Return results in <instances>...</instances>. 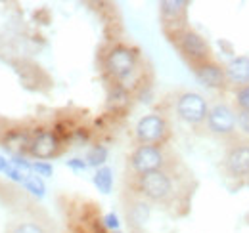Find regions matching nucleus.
<instances>
[{
    "label": "nucleus",
    "mask_w": 249,
    "mask_h": 233,
    "mask_svg": "<svg viewBox=\"0 0 249 233\" xmlns=\"http://www.w3.org/2000/svg\"><path fill=\"white\" fill-rule=\"evenodd\" d=\"M104 69H106V75H109L113 81L124 83L138 69L136 50H132L130 46H124V44H115L113 48L107 50V54L104 58Z\"/></svg>",
    "instance_id": "1"
},
{
    "label": "nucleus",
    "mask_w": 249,
    "mask_h": 233,
    "mask_svg": "<svg viewBox=\"0 0 249 233\" xmlns=\"http://www.w3.org/2000/svg\"><path fill=\"white\" fill-rule=\"evenodd\" d=\"M171 40L177 44L178 52L182 54V58L186 59L192 67L203 63L207 59H213L211 58V46L207 44V40L197 31L184 27L178 33H175L171 36Z\"/></svg>",
    "instance_id": "2"
},
{
    "label": "nucleus",
    "mask_w": 249,
    "mask_h": 233,
    "mask_svg": "<svg viewBox=\"0 0 249 233\" xmlns=\"http://www.w3.org/2000/svg\"><path fill=\"white\" fill-rule=\"evenodd\" d=\"M136 187L140 195L152 203H167L175 195V183L167 170H156L138 176Z\"/></svg>",
    "instance_id": "3"
},
{
    "label": "nucleus",
    "mask_w": 249,
    "mask_h": 233,
    "mask_svg": "<svg viewBox=\"0 0 249 233\" xmlns=\"http://www.w3.org/2000/svg\"><path fill=\"white\" fill-rule=\"evenodd\" d=\"M207 130L224 140H234L238 138V113L228 105V103H215L213 107H209V115H207Z\"/></svg>",
    "instance_id": "4"
},
{
    "label": "nucleus",
    "mask_w": 249,
    "mask_h": 233,
    "mask_svg": "<svg viewBox=\"0 0 249 233\" xmlns=\"http://www.w3.org/2000/svg\"><path fill=\"white\" fill-rule=\"evenodd\" d=\"M134 136L140 146H159L169 136V122L159 113L144 115L134 126Z\"/></svg>",
    "instance_id": "5"
},
{
    "label": "nucleus",
    "mask_w": 249,
    "mask_h": 233,
    "mask_svg": "<svg viewBox=\"0 0 249 233\" xmlns=\"http://www.w3.org/2000/svg\"><path fill=\"white\" fill-rule=\"evenodd\" d=\"M177 115L192 126L205 122L209 115L207 100L197 92H182L177 100Z\"/></svg>",
    "instance_id": "6"
},
{
    "label": "nucleus",
    "mask_w": 249,
    "mask_h": 233,
    "mask_svg": "<svg viewBox=\"0 0 249 233\" xmlns=\"http://www.w3.org/2000/svg\"><path fill=\"white\" fill-rule=\"evenodd\" d=\"M224 168L236 180L249 178V142L234 138L228 144L224 155Z\"/></svg>",
    "instance_id": "7"
},
{
    "label": "nucleus",
    "mask_w": 249,
    "mask_h": 233,
    "mask_svg": "<svg viewBox=\"0 0 249 233\" xmlns=\"http://www.w3.org/2000/svg\"><path fill=\"white\" fill-rule=\"evenodd\" d=\"M130 168L138 176L163 170L165 153L159 146H138L130 153Z\"/></svg>",
    "instance_id": "8"
},
{
    "label": "nucleus",
    "mask_w": 249,
    "mask_h": 233,
    "mask_svg": "<svg viewBox=\"0 0 249 233\" xmlns=\"http://www.w3.org/2000/svg\"><path fill=\"white\" fill-rule=\"evenodd\" d=\"M60 149H62V140L58 138L54 130H40L33 136L29 153L38 161H46V159L56 157Z\"/></svg>",
    "instance_id": "9"
},
{
    "label": "nucleus",
    "mask_w": 249,
    "mask_h": 233,
    "mask_svg": "<svg viewBox=\"0 0 249 233\" xmlns=\"http://www.w3.org/2000/svg\"><path fill=\"white\" fill-rule=\"evenodd\" d=\"M192 71H194L196 79L203 86L211 88V90H222V88L228 84L224 67L220 63H217L215 59H207V61H203L199 65H194Z\"/></svg>",
    "instance_id": "10"
},
{
    "label": "nucleus",
    "mask_w": 249,
    "mask_h": 233,
    "mask_svg": "<svg viewBox=\"0 0 249 233\" xmlns=\"http://www.w3.org/2000/svg\"><path fill=\"white\" fill-rule=\"evenodd\" d=\"M186 2L182 0H165L159 4L161 10V17L165 23V31L169 36H173L175 33L184 29V21H186Z\"/></svg>",
    "instance_id": "11"
},
{
    "label": "nucleus",
    "mask_w": 249,
    "mask_h": 233,
    "mask_svg": "<svg viewBox=\"0 0 249 233\" xmlns=\"http://www.w3.org/2000/svg\"><path fill=\"white\" fill-rule=\"evenodd\" d=\"M226 81L238 88L249 84V56H238L234 58L226 67Z\"/></svg>",
    "instance_id": "12"
},
{
    "label": "nucleus",
    "mask_w": 249,
    "mask_h": 233,
    "mask_svg": "<svg viewBox=\"0 0 249 233\" xmlns=\"http://www.w3.org/2000/svg\"><path fill=\"white\" fill-rule=\"evenodd\" d=\"M33 136L27 132V130H21V128H16V130H8L2 138V146L6 149H10L14 155H19L23 149L29 151V146H31Z\"/></svg>",
    "instance_id": "13"
},
{
    "label": "nucleus",
    "mask_w": 249,
    "mask_h": 233,
    "mask_svg": "<svg viewBox=\"0 0 249 233\" xmlns=\"http://www.w3.org/2000/svg\"><path fill=\"white\" fill-rule=\"evenodd\" d=\"M92 182H94V185L98 187V191H102V193H111V189H113V170H111L109 166L98 168L92 176Z\"/></svg>",
    "instance_id": "14"
},
{
    "label": "nucleus",
    "mask_w": 249,
    "mask_h": 233,
    "mask_svg": "<svg viewBox=\"0 0 249 233\" xmlns=\"http://www.w3.org/2000/svg\"><path fill=\"white\" fill-rule=\"evenodd\" d=\"M85 161H87L89 166H94L96 170L102 168V166L106 165V161H107V149L104 146L90 147L89 153H87V157H85Z\"/></svg>",
    "instance_id": "15"
},
{
    "label": "nucleus",
    "mask_w": 249,
    "mask_h": 233,
    "mask_svg": "<svg viewBox=\"0 0 249 233\" xmlns=\"http://www.w3.org/2000/svg\"><path fill=\"white\" fill-rule=\"evenodd\" d=\"M23 187L35 195V197H38V199H42L44 197V193H46V185H44V182H42V178L36 174H31L25 178V182H23Z\"/></svg>",
    "instance_id": "16"
},
{
    "label": "nucleus",
    "mask_w": 249,
    "mask_h": 233,
    "mask_svg": "<svg viewBox=\"0 0 249 233\" xmlns=\"http://www.w3.org/2000/svg\"><path fill=\"white\" fill-rule=\"evenodd\" d=\"M236 105L242 113H249V84L236 90Z\"/></svg>",
    "instance_id": "17"
},
{
    "label": "nucleus",
    "mask_w": 249,
    "mask_h": 233,
    "mask_svg": "<svg viewBox=\"0 0 249 233\" xmlns=\"http://www.w3.org/2000/svg\"><path fill=\"white\" fill-rule=\"evenodd\" d=\"M12 166L16 170H19L23 176H31L33 174V165L21 155H12Z\"/></svg>",
    "instance_id": "18"
},
{
    "label": "nucleus",
    "mask_w": 249,
    "mask_h": 233,
    "mask_svg": "<svg viewBox=\"0 0 249 233\" xmlns=\"http://www.w3.org/2000/svg\"><path fill=\"white\" fill-rule=\"evenodd\" d=\"M148 216H150V206H148V204L146 203L134 204V208H132V212H130L132 222L142 224V222H146V220H148Z\"/></svg>",
    "instance_id": "19"
},
{
    "label": "nucleus",
    "mask_w": 249,
    "mask_h": 233,
    "mask_svg": "<svg viewBox=\"0 0 249 233\" xmlns=\"http://www.w3.org/2000/svg\"><path fill=\"white\" fill-rule=\"evenodd\" d=\"M33 174L40 176V178H50L54 174V168L46 161H36V163H33Z\"/></svg>",
    "instance_id": "20"
},
{
    "label": "nucleus",
    "mask_w": 249,
    "mask_h": 233,
    "mask_svg": "<svg viewBox=\"0 0 249 233\" xmlns=\"http://www.w3.org/2000/svg\"><path fill=\"white\" fill-rule=\"evenodd\" d=\"M12 233H44V230L35 222H21L19 226H16V230Z\"/></svg>",
    "instance_id": "21"
},
{
    "label": "nucleus",
    "mask_w": 249,
    "mask_h": 233,
    "mask_svg": "<svg viewBox=\"0 0 249 233\" xmlns=\"http://www.w3.org/2000/svg\"><path fill=\"white\" fill-rule=\"evenodd\" d=\"M104 226L107 230H119V218H117V214L115 212H107L104 216Z\"/></svg>",
    "instance_id": "22"
},
{
    "label": "nucleus",
    "mask_w": 249,
    "mask_h": 233,
    "mask_svg": "<svg viewBox=\"0 0 249 233\" xmlns=\"http://www.w3.org/2000/svg\"><path fill=\"white\" fill-rule=\"evenodd\" d=\"M67 166L71 170H75V172H85L89 168V165H87L85 159H71V161H67Z\"/></svg>",
    "instance_id": "23"
},
{
    "label": "nucleus",
    "mask_w": 249,
    "mask_h": 233,
    "mask_svg": "<svg viewBox=\"0 0 249 233\" xmlns=\"http://www.w3.org/2000/svg\"><path fill=\"white\" fill-rule=\"evenodd\" d=\"M238 126H240V130L249 134V113H242V111L238 113Z\"/></svg>",
    "instance_id": "24"
},
{
    "label": "nucleus",
    "mask_w": 249,
    "mask_h": 233,
    "mask_svg": "<svg viewBox=\"0 0 249 233\" xmlns=\"http://www.w3.org/2000/svg\"><path fill=\"white\" fill-rule=\"evenodd\" d=\"M10 166H12V161H8L6 157H2V155H0V172H4V174H6Z\"/></svg>",
    "instance_id": "25"
}]
</instances>
